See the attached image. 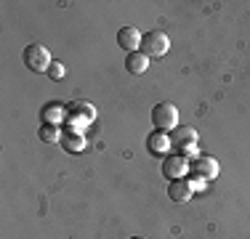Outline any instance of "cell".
Masks as SVG:
<instances>
[{
	"label": "cell",
	"mask_w": 250,
	"mask_h": 239,
	"mask_svg": "<svg viewBox=\"0 0 250 239\" xmlns=\"http://www.w3.org/2000/svg\"><path fill=\"white\" fill-rule=\"evenodd\" d=\"M152 125L154 130H165V133H173L178 128V106L170 101H160L152 109Z\"/></svg>",
	"instance_id": "obj_1"
},
{
	"label": "cell",
	"mask_w": 250,
	"mask_h": 239,
	"mask_svg": "<svg viewBox=\"0 0 250 239\" xmlns=\"http://www.w3.org/2000/svg\"><path fill=\"white\" fill-rule=\"evenodd\" d=\"M51 64H53V59H51V53H48V48H45V45L32 43V45L24 48V67L27 69H32V72H48Z\"/></svg>",
	"instance_id": "obj_2"
},
{
	"label": "cell",
	"mask_w": 250,
	"mask_h": 239,
	"mask_svg": "<svg viewBox=\"0 0 250 239\" xmlns=\"http://www.w3.org/2000/svg\"><path fill=\"white\" fill-rule=\"evenodd\" d=\"M192 173V159L184 157V154H168L163 159V176L168 181H178V178H187Z\"/></svg>",
	"instance_id": "obj_3"
},
{
	"label": "cell",
	"mask_w": 250,
	"mask_h": 239,
	"mask_svg": "<svg viewBox=\"0 0 250 239\" xmlns=\"http://www.w3.org/2000/svg\"><path fill=\"white\" fill-rule=\"evenodd\" d=\"M141 45H144V53L149 59H160V56H165V53L170 51V38L165 32H160V29H152V32L144 35Z\"/></svg>",
	"instance_id": "obj_4"
},
{
	"label": "cell",
	"mask_w": 250,
	"mask_h": 239,
	"mask_svg": "<svg viewBox=\"0 0 250 239\" xmlns=\"http://www.w3.org/2000/svg\"><path fill=\"white\" fill-rule=\"evenodd\" d=\"M218 173H221V165H218V159L210 157V154H197V157L192 159V176L213 181V178H218Z\"/></svg>",
	"instance_id": "obj_5"
},
{
	"label": "cell",
	"mask_w": 250,
	"mask_h": 239,
	"mask_svg": "<svg viewBox=\"0 0 250 239\" xmlns=\"http://www.w3.org/2000/svg\"><path fill=\"white\" fill-rule=\"evenodd\" d=\"M170 143L178 154H184L187 149L197 146V130L194 128H187V125H178V128L170 133Z\"/></svg>",
	"instance_id": "obj_6"
},
{
	"label": "cell",
	"mask_w": 250,
	"mask_h": 239,
	"mask_svg": "<svg viewBox=\"0 0 250 239\" xmlns=\"http://www.w3.org/2000/svg\"><path fill=\"white\" fill-rule=\"evenodd\" d=\"M146 149H149V154H154V157H168L170 149H173L170 133H165V130H154V133H149L146 136Z\"/></svg>",
	"instance_id": "obj_7"
},
{
	"label": "cell",
	"mask_w": 250,
	"mask_h": 239,
	"mask_svg": "<svg viewBox=\"0 0 250 239\" xmlns=\"http://www.w3.org/2000/svg\"><path fill=\"white\" fill-rule=\"evenodd\" d=\"M141 40H144V35H141L139 27H123L120 32H117V45L128 53H133L136 48H141Z\"/></svg>",
	"instance_id": "obj_8"
},
{
	"label": "cell",
	"mask_w": 250,
	"mask_h": 239,
	"mask_svg": "<svg viewBox=\"0 0 250 239\" xmlns=\"http://www.w3.org/2000/svg\"><path fill=\"white\" fill-rule=\"evenodd\" d=\"M40 115H43V125H62L64 120H69V109L59 101H51V104L43 106Z\"/></svg>",
	"instance_id": "obj_9"
},
{
	"label": "cell",
	"mask_w": 250,
	"mask_h": 239,
	"mask_svg": "<svg viewBox=\"0 0 250 239\" xmlns=\"http://www.w3.org/2000/svg\"><path fill=\"white\" fill-rule=\"evenodd\" d=\"M194 194L192 183H189V178H178V181H170L168 183V197L173 202H189Z\"/></svg>",
	"instance_id": "obj_10"
},
{
	"label": "cell",
	"mask_w": 250,
	"mask_h": 239,
	"mask_svg": "<svg viewBox=\"0 0 250 239\" xmlns=\"http://www.w3.org/2000/svg\"><path fill=\"white\" fill-rule=\"evenodd\" d=\"M125 69L130 72V75H144L146 69H149V56H146L144 51H133L125 56Z\"/></svg>",
	"instance_id": "obj_11"
},
{
	"label": "cell",
	"mask_w": 250,
	"mask_h": 239,
	"mask_svg": "<svg viewBox=\"0 0 250 239\" xmlns=\"http://www.w3.org/2000/svg\"><path fill=\"white\" fill-rule=\"evenodd\" d=\"M62 149L67 154H80L85 149V136L80 130H64V139H62Z\"/></svg>",
	"instance_id": "obj_12"
},
{
	"label": "cell",
	"mask_w": 250,
	"mask_h": 239,
	"mask_svg": "<svg viewBox=\"0 0 250 239\" xmlns=\"http://www.w3.org/2000/svg\"><path fill=\"white\" fill-rule=\"evenodd\" d=\"M67 109H69V120H72V122H77L80 117H83V122H91V120L96 117V109H93V104H88V101H72Z\"/></svg>",
	"instance_id": "obj_13"
},
{
	"label": "cell",
	"mask_w": 250,
	"mask_h": 239,
	"mask_svg": "<svg viewBox=\"0 0 250 239\" xmlns=\"http://www.w3.org/2000/svg\"><path fill=\"white\" fill-rule=\"evenodd\" d=\"M38 136H40V141H45V143H62L64 130L59 128V125H40Z\"/></svg>",
	"instance_id": "obj_14"
},
{
	"label": "cell",
	"mask_w": 250,
	"mask_h": 239,
	"mask_svg": "<svg viewBox=\"0 0 250 239\" xmlns=\"http://www.w3.org/2000/svg\"><path fill=\"white\" fill-rule=\"evenodd\" d=\"M64 75H67V67H64L62 61H53V64H51V69H48V77L59 82V80H64Z\"/></svg>",
	"instance_id": "obj_15"
},
{
	"label": "cell",
	"mask_w": 250,
	"mask_h": 239,
	"mask_svg": "<svg viewBox=\"0 0 250 239\" xmlns=\"http://www.w3.org/2000/svg\"><path fill=\"white\" fill-rule=\"evenodd\" d=\"M189 183H192V189H194V191H200L208 181H205V178H200V176H192V178H189Z\"/></svg>",
	"instance_id": "obj_16"
},
{
	"label": "cell",
	"mask_w": 250,
	"mask_h": 239,
	"mask_svg": "<svg viewBox=\"0 0 250 239\" xmlns=\"http://www.w3.org/2000/svg\"><path fill=\"white\" fill-rule=\"evenodd\" d=\"M130 239H146V237H130Z\"/></svg>",
	"instance_id": "obj_17"
}]
</instances>
